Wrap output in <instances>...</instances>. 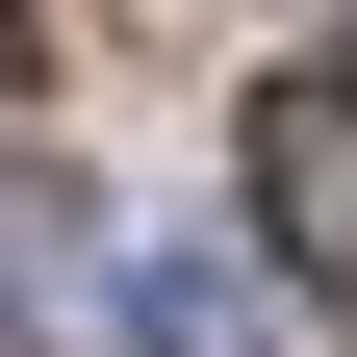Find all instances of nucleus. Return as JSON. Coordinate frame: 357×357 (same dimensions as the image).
I'll return each mask as SVG.
<instances>
[{
    "instance_id": "1",
    "label": "nucleus",
    "mask_w": 357,
    "mask_h": 357,
    "mask_svg": "<svg viewBox=\"0 0 357 357\" xmlns=\"http://www.w3.org/2000/svg\"><path fill=\"white\" fill-rule=\"evenodd\" d=\"M77 332H102V357H281V306H255V255H204V230H128Z\"/></svg>"
},
{
    "instance_id": "2",
    "label": "nucleus",
    "mask_w": 357,
    "mask_h": 357,
    "mask_svg": "<svg viewBox=\"0 0 357 357\" xmlns=\"http://www.w3.org/2000/svg\"><path fill=\"white\" fill-rule=\"evenodd\" d=\"M255 230L306 281H357V77H255Z\"/></svg>"
},
{
    "instance_id": "3",
    "label": "nucleus",
    "mask_w": 357,
    "mask_h": 357,
    "mask_svg": "<svg viewBox=\"0 0 357 357\" xmlns=\"http://www.w3.org/2000/svg\"><path fill=\"white\" fill-rule=\"evenodd\" d=\"M0 281H26V306H102V230H77L52 153H0Z\"/></svg>"
},
{
    "instance_id": "4",
    "label": "nucleus",
    "mask_w": 357,
    "mask_h": 357,
    "mask_svg": "<svg viewBox=\"0 0 357 357\" xmlns=\"http://www.w3.org/2000/svg\"><path fill=\"white\" fill-rule=\"evenodd\" d=\"M0 52H26V0H0Z\"/></svg>"
}]
</instances>
